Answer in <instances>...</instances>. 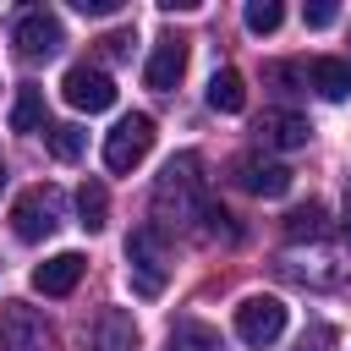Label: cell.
<instances>
[{"mask_svg":"<svg viewBox=\"0 0 351 351\" xmlns=\"http://www.w3.org/2000/svg\"><path fill=\"white\" fill-rule=\"evenodd\" d=\"M203 203H208L203 197V159L197 154H176L154 181V214L165 225H186L192 214H203Z\"/></svg>","mask_w":351,"mask_h":351,"instance_id":"obj_1","label":"cell"},{"mask_svg":"<svg viewBox=\"0 0 351 351\" xmlns=\"http://www.w3.org/2000/svg\"><path fill=\"white\" fill-rule=\"evenodd\" d=\"M126 274H132V291L148 296V302L165 291V280H170V247H165L159 225H137L126 236Z\"/></svg>","mask_w":351,"mask_h":351,"instance_id":"obj_2","label":"cell"},{"mask_svg":"<svg viewBox=\"0 0 351 351\" xmlns=\"http://www.w3.org/2000/svg\"><path fill=\"white\" fill-rule=\"evenodd\" d=\"M0 351H55V329L44 324L38 307L5 302L0 307Z\"/></svg>","mask_w":351,"mask_h":351,"instance_id":"obj_3","label":"cell"},{"mask_svg":"<svg viewBox=\"0 0 351 351\" xmlns=\"http://www.w3.org/2000/svg\"><path fill=\"white\" fill-rule=\"evenodd\" d=\"M148 148H154V121L148 115H121L115 132L104 137V165L115 176H126V170H137L148 159Z\"/></svg>","mask_w":351,"mask_h":351,"instance_id":"obj_4","label":"cell"},{"mask_svg":"<svg viewBox=\"0 0 351 351\" xmlns=\"http://www.w3.org/2000/svg\"><path fill=\"white\" fill-rule=\"evenodd\" d=\"M55 225H60V192H55V186H27V192L11 203V230H16L22 241L55 236Z\"/></svg>","mask_w":351,"mask_h":351,"instance_id":"obj_5","label":"cell"},{"mask_svg":"<svg viewBox=\"0 0 351 351\" xmlns=\"http://www.w3.org/2000/svg\"><path fill=\"white\" fill-rule=\"evenodd\" d=\"M285 335V302L280 296H247L241 307H236V340L241 346H274Z\"/></svg>","mask_w":351,"mask_h":351,"instance_id":"obj_6","label":"cell"},{"mask_svg":"<svg viewBox=\"0 0 351 351\" xmlns=\"http://www.w3.org/2000/svg\"><path fill=\"white\" fill-rule=\"evenodd\" d=\"M11 44H16V55L22 60H49L60 44H66V33H60V16L55 11H22L16 16V27H11Z\"/></svg>","mask_w":351,"mask_h":351,"instance_id":"obj_7","label":"cell"},{"mask_svg":"<svg viewBox=\"0 0 351 351\" xmlns=\"http://www.w3.org/2000/svg\"><path fill=\"white\" fill-rule=\"evenodd\" d=\"M60 93H66V104L71 110H88V115H99V110H110L115 104V82H110V71L104 66H71L66 77H60Z\"/></svg>","mask_w":351,"mask_h":351,"instance_id":"obj_8","label":"cell"},{"mask_svg":"<svg viewBox=\"0 0 351 351\" xmlns=\"http://www.w3.org/2000/svg\"><path fill=\"white\" fill-rule=\"evenodd\" d=\"M230 176H236V186L252 192V197H280V192H291V170L274 165V159H258V154H241V159L230 165Z\"/></svg>","mask_w":351,"mask_h":351,"instance_id":"obj_9","label":"cell"},{"mask_svg":"<svg viewBox=\"0 0 351 351\" xmlns=\"http://www.w3.org/2000/svg\"><path fill=\"white\" fill-rule=\"evenodd\" d=\"M82 340H88V351H132L137 346V324L121 307H99L93 324L82 329Z\"/></svg>","mask_w":351,"mask_h":351,"instance_id":"obj_10","label":"cell"},{"mask_svg":"<svg viewBox=\"0 0 351 351\" xmlns=\"http://www.w3.org/2000/svg\"><path fill=\"white\" fill-rule=\"evenodd\" d=\"M181 77H186V38H159L154 55H148V66H143V82L154 93H170Z\"/></svg>","mask_w":351,"mask_h":351,"instance_id":"obj_11","label":"cell"},{"mask_svg":"<svg viewBox=\"0 0 351 351\" xmlns=\"http://www.w3.org/2000/svg\"><path fill=\"white\" fill-rule=\"evenodd\" d=\"M82 269H88L82 252H55V258H44V263L33 269V291H38V296H66V291H77Z\"/></svg>","mask_w":351,"mask_h":351,"instance_id":"obj_12","label":"cell"},{"mask_svg":"<svg viewBox=\"0 0 351 351\" xmlns=\"http://www.w3.org/2000/svg\"><path fill=\"white\" fill-rule=\"evenodd\" d=\"M307 88H313L318 99H329V104L351 99V60H340V55H318V60H307Z\"/></svg>","mask_w":351,"mask_h":351,"instance_id":"obj_13","label":"cell"},{"mask_svg":"<svg viewBox=\"0 0 351 351\" xmlns=\"http://www.w3.org/2000/svg\"><path fill=\"white\" fill-rule=\"evenodd\" d=\"M258 137H263L269 148H307L313 126H307V115H296V110H263Z\"/></svg>","mask_w":351,"mask_h":351,"instance_id":"obj_14","label":"cell"},{"mask_svg":"<svg viewBox=\"0 0 351 351\" xmlns=\"http://www.w3.org/2000/svg\"><path fill=\"white\" fill-rule=\"evenodd\" d=\"M165 351H225V346H219V329H214V324H203V318H181V324H170Z\"/></svg>","mask_w":351,"mask_h":351,"instance_id":"obj_15","label":"cell"},{"mask_svg":"<svg viewBox=\"0 0 351 351\" xmlns=\"http://www.w3.org/2000/svg\"><path fill=\"white\" fill-rule=\"evenodd\" d=\"M208 104H214L219 115H236V110L247 104V82H241V71H230V66L214 71V77H208Z\"/></svg>","mask_w":351,"mask_h":351,"instance_id":"obj_16","label":"cell"},{"mask_svg":"<svg viewBox=\"0 0 351 351\" xmlns=\"http://www.w3.org/2000/svg\"><path fill=\"white\" fill-rule=\"evenodd\" d=\"M11 132H44V88L22 82L11 99Z\"/></svg>","mask_w":351,"mask_h":351,"instance_id":"obj_17","label":"cell"},{"mask_svg":"<svg viewBox=\"0 0 351 351\" xmlns=\"http://www.w3.org/2000/svg\"><path fill=\"white\" fill-rule=\"evenodd\" d=\"M44 143H49V154H55L60 165H71V159H82L88 132H82V126H71V121H60V126H44Z\"/></svg>","mask_w":351,"mask_h":351,"instance_id":"obj_18","label":"cell"},{"mask_svg":"<svg viewBox=\"0 0 351 351\" xmlns=\"http://www.w3.org/2000/svg\"><path fill=\"white\" fill-rule=\"evenodd\" d=\"M77 214H82L88 230H104V214H110V192H104V181H82V192H77Z\"/></svg>","mask_w":351,"mask_h":351,"instance_id":"obj_19","label":"cell"},{"mask_svg":"<svg viewBox=\"0 0 351 351\" xmlns=\"http://www.w3.org/2000/svg\"><path fill=\"white\" fill-rule=\"evenodd\" d=\"M285 236H291V241H313V236H324V203H302V208H291V214H285Z\"/></svg>","mask_w":351,"mask_h":351,"instance_id":"obj_20","label":"cell"},{"mask_svg":"<svg viewBox=\"0 0 351 351\" xmlns=\"http://www.w3.org/2000/svg\"><path fill=\"white\" fill-rule=\"evenodd\" d=\"M241 16H247V27H252V33H274V27H280V16H285V5H280V0H247V11H241Z\"/></svg>","mask_w":351,"mask_h":351,"instance_id":"obj_21","label":"cell"},{"mask_svg":"<svg viewBox=\"0 0 351 351\" xmlns=\"http://www.w3.org/2000/svg\"><path fill=\"white\" fill-rule=\"evenodd\" d=\"M197 219H208V225H203L208 236H225V241H236V236H241V230L230 225V214H225V208H214V203H203V214H197Z\"/></svg>","mask_w":351,"mask_h":351,"instance_id":"obj_22","label":"cell"},{"mask_svg":"<svg viewBox=\"0 0 351 351\" xmlns=\"http://www.w3.org/2000/svg\"><path fill=\"white\" fill-rule=\"evenodd\" d=\"M99 44H104L110 60H126V55H132V27H115V33H104Z\"/></svg>","mask_w":351,"mask_h":351,"instance_id":"obj_23","label":"cell"},{"mask_svg":"<svg viewBox=\"0 0 351 351\" xmlns=\"http://www.w3.org/2000/svg\"><path fill=\"white\" fill-rule=\"evenodd\" d=\"M335 16H340V11H335L329 0H318V5H307V11H302V22H307V27H329Z\"/></svg>","mask_w":351,"mask_h":351,"instance_id":"obj_24","label":"cell"},{"mask_svg":"<svg viewBox=\"0 0 351 351\" xmlns=\"http://www.w3.org/2000/svg\"><path fill=\"white\" fill-rule=\"evenodd\" d=\"M71 5H77L82 16H115V11H121V0H71Z\"/></svg>","mask_w":351,"mask_h":351,"instance_id":"obj_25","label":"cell"},{"mask_svg":"<svg viewBox=\"0 0 351 351\" xmlns=\"http://www.w3.org/2000/svg\"><path fill=\"white\" fill-rule=\"evenodd\" d=\"M346 230H351V208H346Z\"/></svg>","mask_w":351,"mask_h":351,"instance_id":"obj_26","label":"cell"},{"mask_svg":"<svg viewBox=\"0 0 351 351\" xmlns=\"http://www.w3.org/2000/svg\"><path fill=\"white\" fill-rule=\"evenodd\" d=\"M0 186H5V165H0Z\"/></svg>","mask_w":351,"mask_h":351,"instance_id":"obj_27","label":"cell"}]
</instances>
